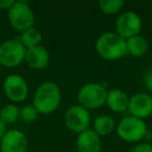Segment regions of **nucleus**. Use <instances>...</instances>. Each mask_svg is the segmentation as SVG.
<instances>
[{"label":"nucleus","instance_id":"nucleus-9","mask_svg":"<svg viewBox=\"0 0 152 152\" xmlns=\"http://www.w3.org/2000/svg\"><path fill=\"white\" fill-rule=\"evenodd\" d=\"M3 90L9 99L14 102H21L28 95V86L25 79L17 74H12L5 78Z\"/></svg>","mask_w":152,"mask_h":152},{"label":"nucleus","instance_id":"nucleus-8","mask_svg":"<svg viewBox=\"0 0 152 152\" xmlns=\"http://www.w3.org/2000/svg\"><path fill=\"white\" fill-rule=\"evenodd\" d=\"M142 28V20L137 14L133 12L123 13L117 19L116 30L117 34L123 39L127 40L132 37L139 36Z\"/></svg>","mask_w":152,"mask_h":152},{"label":"nucleus","instance_id":"nucleus-24","mask_svg":"<svg viewBox=\"0 0 152 152\" xmlns=\"http://www.w3.org/2000/svg\"><path fill=\"white\" fill-rule=\"evenodd\" d=\"M5 132H7V125L0 120V140L2 139V137L5 134Z\"/></svg>","mask_w":152,"mask_h":152},{"label":"nucleus","instance_id":"nucleus-22","mask_svg":"<svg viewBox=\"0 0 152 152\" xmlns=\"http://www.w3.org/2000/svg\"><path fill=\"white\" fill-rule=\"evenodd\" d=\"M129 152H152V146L149 144L142 143L134 146Z\"/></svg>","mask_w":152,"mask_h":152},{"label":"nucleus","instance_id":"nucleus-1","mask_svg":"<svg viewBox=\"0 0 152 152\" xmlns=\"http://www.w3.org/2000/svg\"><path fill=\"white\" fill-rule=\"evenodd\" d=\"M61 94L59 88L52 81H45L38 87L34 98V106L38 113L51 114L61 104Z\"/></svg>","mask_w":152,"mask_h":152},{"label":"nucleus","instance_id":"nucleus-7","mask_svg":"<svg viewBox=\"0 0 152 152\" xmlns=\"http://www.w3.org/2000/svg\"><path fill=\"white\" fill-rule=\"evenodd\" d=\"M66 126L73 132L81 133L89 129L91 123L90 113L87 108L81 105H72L67 110L65 116Z\"/></svg>","mask_w":152,"mask_h":152},{"label":"nucleus","instance_id":"nucleus-25","mask_svg":"<svg viewBox=\"0 0 152 152\" xmlns=\"http://www.w3.org/2000/svg\"><path fill=\"white\" fill-rule=\"evenodd\" d=\"M0 69H1V65H0Z\"/></svg>","mask_w":152,"mask_h":152},{"label":"nucleus","instance_id":"nucleus-18","mask_svg":"<svg viewBox=\"0 0 152 152\" xmlns=\"http://www.w3.org/2000/svg\"><path fill=\"white\" fill-rule=\"evenodd\" d=\"M19 108L16 105L7 104V105L3 106L0 110V120L5 125L12 124V123L16 122V120L19 118Z\"/></svg>","mask_w":152,"mask_h":152},{"label":"nucleus","instance_id":"nucleus-15","mask_svg":"<svg viewBox=\"0 0 152 152\" xmlns=\"http://www.w3.org/2000/svg\"><path fill=\"white\" fill-rule=\"evenodd\" d=\"M148 42L141 36H135L126 40V54L131 56H143L148 51Z\"/></svg>","mask_w":152,"mask_h":152},{"label":"nucleus","instance_id":"nucleus-17","mask_svg":"<svg viewBox=\"0 0 152 152\" xmlns=\"http://www.w3.org/2000/svg\"><path fill=\"white\" fill-rule=\"evenodd\" d=\"M115 127V121L110 116H99L94 122V131L98 135H108Z\"/></svg>","mask_w":152,"mask_h":152},{"label":"nucleus","instance_id":"nucleus-14","mask_svg":"<svg viewBox=\"0 0 152 152\" xmlns=\"http://www.w3.org/2000/svg\"><path fill=\"white\" fill-rule=\"evenodd\" d=\"M106 103L115 113H122L128 108L129 98L125 92L120 89H113L107 92Z\"/></svg>","mask_w":152,"mask_h":152},{"label":"nucleus","instance_id":"nucleus-19","mask_svg":"<svg viewBox=\"0 0 152 152\" xmlns=\"http://www.w3.org/2000/svg\"><path fill=\"white\" fill-rule=\"evenodd\" d=\"M124 5L122 0H100L99 9L103 14L114 15L117 14Z\"/></svg>","mask_w":152,"mask_h":152},{"label":"nucleus","instance_id":"nucleus-4","mask_svg":"<svg viewBox=\"0 0 152 152\" xmlns=\"http://www.w3.org/2000/svg\"><path fill=\"white\" fill-rule=\"evenodd\" d=\"M117 133L125 142H139L147 133L146 123L142 119L129 116L124 117L117 126Z\"/></svg>","mask_w":152,"mask_h":152},{"label":"nucleus","instance_id":"nucleus-23","mask_svg":"<svg viewBox=\"0 0 152 152\" xmlns=\"http://www.w3.org/2000/svg\"><path fill=\"white\" fill-rule=\"evenodd\" d=\"M16 1L12 0H0V9L1 10H10L14 5Z\"/></svg>","mask_w":152,"mask_h":152},{"label":"nucleus","instance_id":"nucleus-6","mask_svg":"<svg viewBox=\"0 0 152 152\" xmlns=\"http://www.w3.org/2000/svg\"><path fill=\"white\" fill-rule=\"evenodd\" d=\"M26 48L19 40L12 39L0 45V65L7 68L19 66L25 57Z\"/></svg>","mask_w":152,"mask_h":152},{"label":"nucleus","instance_id":"nucleus-13","mask_svg":"<svg viewBox=\"0 0 152 152\" xmlns=\"http://www.w3.org/2000/svg\"><path fill=\"white\" fill-rule=\"evenodd\" d=\"M78 152H100L101 142L97 133L92 129H87L79 133L76 140Z\"/></svg>","mask_w":152,"mask_h":152},{"label":"nucleus","instance_id":"nucleus-5","mask_svg":"<svg viewBox=\"0 0 152 152\" xmlns=\"http://www.w3.org/2000/svg\"><path fill=\"white\" fill-rule=\"evenodd\" d=\"M11 25L19 31H25L34 26V14L25 1H16L9 10Z\"/></svg>","mask_w":152,"mask_h":152},{"label":"nucleus","instance_id":"nucleus-11","mask_svg":"<svg viewBox=\"0 0 152 152\" xmlns=\"http://www.w3.org/2000/svg\"><path fill=\"white\" fill-rule=\"evenodd\" d=\"M127 110L132 117L143 120L152 114V97L145 93L135 94L129 98Z\"/></svg>","mask_w":152,"mask_h":152},{"label":"nucleus","instance_id":"nucleus-2","mask_svg":"<svg viewBox=\"0 0 152 152\" xmlns=\"http://www.w3.org/2000/svg\"><path fill=\"white\" fill-rule=\"evenodd\" d=\"M97 53L106 61H117L126 55V40L117 32H105L95 44Z\"/></svg>","mask_w":152,"mask_h":152},{"label":"nucleus","instance_id":"nucleus-10","mask_svg":"<svg viewBox=\"0 0 152 152\" xmlns=\"http://www.w3.org/2000/svg\"><path fill=\"white\" fill-rule=\"evenodd\" d=\"M27 137L17 129L7 131L0 142L1 152H27Z\"/></svg>","mask_w":152,"mask_h":152},{"label":"nucleus","instance_id":"nucleus-3","mask_svg":"<svg viewBox=\"0 0 152 152\" xmlns=\"http://www.w3.org/2000/svg\"><path fill=\"white\" fill-rule=\"evenodd\" d=\"M107 91L99 83H87L80 88L77 99L81 106L87 110H95L101 107L106 102Z\"/></svg>","mask_w":152,"mask_h":152},{"label":"nucleus","instance_id":"nucleus-20","mask_svg":"<svg viewBox=\"0 0 152 152\" xmlns=\"http://www.w3.org/2000/svg\"><path fill=\"white\" fill-rule=\"evenodd\" d=\"M38 110L34 105H25L19 112V117L24 122H32L38 117Z\"/></svg>","mask_w":152,"mask_h":152},{"label":"nucleus","instance_id":"nucleus-16","mask_svg":"<svg viewBox=\"0 0 152 152\" xmlns=\"http://www.w3.org/2000/svg\"><path fill=\"white\" fill-rule=\"evenodd\" d=\"M19 41L26 49H29L32 47L39 46V44L42 41V34L38 29L31 27L22 32Z\"/></svg>","mask_w":152,"mask_h":152},{"label":"nucleus","instance_id":"nucleus-12","mask_svg":"<svg viewBox=\"0 0 152 152\" xmlns=\"http://www.w3.org/2000/svg\"><path fill=\"white\" fill-rule=\"evenodd\" d=\"M49 52L45 47L36 46L32 48L26 49L24 61L32 69H44L49 63Z\"/></svg>","mask_w":152,"mask_h":152},{"label":"nucleus","instance_id":"nucleus-21","mask_svg":"<svg viewBox=\"0 0 152 152\" xmlns=\"http://www.w3.org/2000/svg\"><path fill=\"white\" fill-rule=\"evenodd\" d=\"M143 83L148 91L152 92V70H148L144 73Z\"/></svg>","mask_w":152,"mask_h":152}]
</instances>
